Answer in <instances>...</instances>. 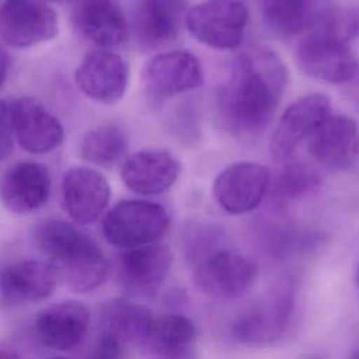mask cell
Wrapping results in <instances>:
<instances>
[{"label":"cell","instance_id":"obj_1","mask_svg":"<svg viewBox=\"0 0 359 359\" xmlns=\"http://www.w3.org/2000/svg\"><path fill=\"white\" fill-rule=\"evenodd\" d=\"M286 87V69L272 50L241 53L217 93L219 114L233 133L251 135L268 125Z\"/></svg>","mask_w":359,"mask_h":359},{"label":"cell","instance_id":"obj_2","mask_svg":"<svg viewBox=\"0 0 359 359\" xmlns=\"http://www.w3.org/2000/svg\"><path fill=\"white\" fill-rule=\"evenodd\" d=\"M34 243L73 292H91L107 282L109 264L101 247L74 224L60 219L43 220L34 229Z\"/></svg>","mask_w":359,"mask_h":359},{"label":"cell","instance_id":"obj_3","mask_svg":"<svg viewBox=\"0 0 359 359\" xmlns=\"http://www.w3.org/2000/svg\"><path fill=\"white\" fill-rule=\"evenodd\" d=\"M168 229L170 215L165 208L147 199L119 201L102 219L105 240L121 250L158 243Z\"/></svg>","mask_w":359,"mask_h":359},{"label":"cell","instance_id":"obj_4","mask_svg":"<svg viewBox=\"0 0 359 359\" xmlns=\"http://www.w3.org/2000/svg\"><path fill=\"white\" fill-rule=\"evenodd\" d=\"M248 18V8L240 0H202L185 13L184 24L198 42L229 50L241 45Z\"/></svg>","mask_w":359,"mask_h":359},{"label":"cell","instance_id":"obj_5","mask_svg":"<svg viewBox=\"0 0 359 359\" xmlns=\"http://www.w3.org/2000/svg\"><path fill=\"white\" fill-rule=\"evenodd\" d=\"M296 66L309 77L342 84L359 73V62L348 42L323 29L310 31L294 49Z\"/></svg>","mask_w":359,"mask_h":359},{"label":"cell","instance_id":"obj_6","mask_svg":"<svg viewBox=\"0 0 359 359\" xmlns=\"http://www.w3.org/2000/svg\"><path fill=\"white\" fill-rule=\"evenodd\" d=\"M195 282L205 293L237 299L254 285L258 269L247 257L226 248L209 250L195 258Z\"/></svg>","mask_w":359,"mask_h":359},{"label":"cell","instance_id":"obj_7","mask_svg":"<svg viewBox=\"0 0 359 359\" xmlns=\"http://www.w3.org/2000/svg\"><path fill=\"white\" fill-rule=\"evenodd\" d=\"M57 14L45 0H3L0 39L13 48H31L57 35Z\"/></svg>","mask_w":359,"mask_h":359},{"label":"cell","instance_id":"obj_8","mask_svg":"<svg viewBox=\"0 0 359 359\" xmlns=\"http://www.w3.org/2000/svg\"><path fill=\"white\" fill-rule=\"evenodd\" d=\"M271 171L254 161L234 163L222 170L213 181L215 202L230 215L255 210L269 192Z\"/></svg>","mask_w":359,"mask_h":359},{"label":"cell","instance_id":"obj_9","mask_svg":"<svg viewBox=\"0 0 359 359\" xmlns=\"http://www.w3.org/2000/svg\"><path fill=\"white\" fill-rule=\"evenodd\" d=\"M293 311V294L278 290L240 313L231 324V334L243 345H269L283 335Z\"/></svg>","mask_w":359,"mask_h":359},{"label":"cell","instance_id":"obj_10","mask_svg":"<svg viewBox=\"0 0 359 359\" xmlns=\"http://www.w3.org/2000/svg\"><path fill=\"white\" fill-rule=\"evenodd\" d=\"M331 111L325 94H307L292 102L280 115L271 137L269 149L273 158L287 161L303 140H309Z\"/></svg>","mask_w":359,"mask_h":359},{"label":"cell","instance_id":"obj_11","mask_svg":"<svg viewBox=\"0 0 359 359\" xmlns=\"http://www.w3.org/2000/svg\"><path fill=\"white\" fill-rule=\"evenodd\" d=\"M205 81L199 59L182 49L154 55L142 70L147 94L158 98L174 97L201 87Z\"/></svg>","mask_w":359,"mask_h":359},{"label":"cell","instance_id":"obj_12","mask_svg":"<svg viewBox=\"0 0 359 359\" xmlns=\"http://www.w3.org/2000/svg\"><path fill=\"white\" fill-rule=\"evenodd\" d=\"M74 80L86 97L101 104H115L126 93L129 67L119 53L100 48L83 57Z\"/></svg>","mask_w":359,"mask_h":359},{"label":"cell","instance_id":"obj_13","mask_svg":"<svg viewBox=\"0 0 359 359\" xmlns=\"http://www.w3.org/2000/svg\"><path fill=\"white\" fill-rule=\"evenodd\" d=\"M109 198V182L100 171L86 165H76L63 174V208L74 223L91 224L98 220L104 215Z\"/></svg>","mask_w":359,"mask_h":359},{"label":"cell","instance_id":"obj_14","mask_svg":"<svg viewBox=\"0 0 359 359\" xmlns=\"http://www.w3.org/2000/svg\"><path fill=\"white\" fill-rule=\"evenodd\" d=\"M10 111L14 137L24 150L45 154L62 144L63 126L39 100L21 97L10 104Z\"/></svg>","mask_w":359,"mask_h":359},{"label":"cell","instance_id":"obj_15","mask_svg":"<svg viewBox=\"0 0 359 359\" xmlns=\"http://www.w3.org/2000/svg\"><path fill=\"white\" fill-rule=\"evenodd\" d=\"M181 174L180 160L164 149H143L129 154L121 165V178L137 195H158L168 191Z\"/></svg>","mask_w":359,"mask_h":359},{"label":"cell","instance_id":"obj_16","mask_svg":"<svg viewBox=\"0 0 359 359\" xmlns=\"http://www.w3.org/2000/svg\"><path fill=\"white\" fill-rule=\"evenodd\" d=\"M91 321L90 309L77 300H65L38 311L34 328L48 348L70 351L84 341Z\"/></svg>","mask_w":359,"mask_h":359},{"label":"cell","instance_id":"obj_17","mask_svg":"<svg viewBox=\"0 0 359 359\" xmlns=\"http://www.w3.org/2000/svg\"><path fill=\"white\" fill-rule=\"evenodd\" d=\"M310 154L321 164L346 170L359 158V123L345 114H330L309 139Z\"/></svg>","mask_w":359,"mask_h":359},{"label":"cell","instance_id":"obj_18","mask_svg":"<svg viewBox=\"0 0 359 359\" xmlns=\"http://www.w3.org/2000/svg\"><path fill=\"white\" fill-rule=\"evenodd\" d=\"M50 195L48 168L36 161H18L0 177V201L14 213H29L43 206Z\"/></svg>","mask_w":359,"mask_h":359},{"label":"cell","instance_id":"obj_19","mask_svg":"<svg viewBox=\"0 0 359 359\" xmlns=\"http://www.w3.org/2000/svg\"><path fill=\"white\" fill-rule=\"evenodd\" d=\"M72 20L80 35L101 49L121 45L129 34L128 20L115 0H77Z\"/></svg>","mask_w":359,"mask_h":359},{"label":"cell","instance_id":"obj_20","mask_svg":"<svg viewBox=\"0 0 359 359\" xmlns=\"http://www.w3.org/2000/svg\"><path fill=\"white\" fill-rule=\"evenodd\" d=\"M57 279L55 268L48 261H17L1 268L0 294L13 304L38 303L52 296Z\"/></svg>","mask_w":359,"mask_h":359},{"label":"cell","instance_id":"obj_21","mask_svg":"<svg viewBox=\"0 0 359 359\" xmlns=\"http://www.w3.org/2000/svg\"><path fill=\"white\" fill-rule=\"evenodd\" d=\"M172 264V254L165 244L153 243L123 250L119 255V278L132 290L151 293L165 280Z\"/></svg>","mask_w":359,"mask_h":359},{"label":"cell","instance_id":"obj_22","mask_svg":"<svg viewBox=\"0 0 359 359\" xmlns=\"http://www.w3.org/2000/svg\"><path fill=\"white\" fill-rule=\"evenodd\" d=\"M185 18L182 0H137L133 25L137 39L146 46L172 42Z\"/></svg>","mask_w":359,"mask_h":359},{"label":"cell","instance_id":"obj_23","mask_svg":"<svg viewBox=\"0 0 359 359\" xmlns=\"http://www.w3.org/2000/svg\"><path fill=\"white\" fill-rule=\"evenodd\" d=\"M328 10L321 0H262L265 24L279 35H299L313 31Z\"/></svg>","mask_w":359,"mask_h":359},{"label":"cell","instance_id":"obj_24","mask_svg":"<svg viewBox=\"0 0 359 359\" xmlns=\"http://www.w3.org/2000/svg\"><path fill=\"white\" fill-rule=\"evenodd\" d=\"M154 317L146 306L126 299H114L102 307L101 334L109 335L123 345L129 342L144 344Z\"/></svg>","mask_w":359,"mask_h":359},{"label":"cell","instance_id":"obj_25","mask_svg":"<svg viewBox=\"0 0 359 359\" xmlns=\"http://www.w3.org/2000/svg\"><path fill=\"white\" fill-rule=\"evenodd\" d=\"M195 324L181 314L154 317L144 345L160 359H170L194 349Z\"/></svg>","mask_w":359,"mask_h":359},{"label":"cell","instance_id":"obj_26","mask_svg":"<svg viewBox=\"0 0 359 359\" xmlns=\"http://www.w3.org/2000/svg\"><path fill=\"white\" fill-rule=\"evenodd\" d=\"M128 150L125 132L114 123H102L87 130L80 142V157L97 167L111 168Z\"/></svg>","mask_w":359,"mask_h":359},{"label":"cell","instance_id":"obj_27","mask_svg":"<svg viewBox=\"0 0 359 359\" xmlns=\"http://www.w3.org/2000/svg\"><path fill=\"white\" fill-rule=\"evenodd\" d=\"M318 185L320 178L311 167L303 163H293L286 164L278 172L275 180L271 178L269 191L273 201L278 203H287L310 192Z\"/></svg>","mask_w":359,"mask_h":359},{"label":"cell","instance_id":"obj_28","mask_svg":"<svg viewBox=\"0 0 359 359\" xmlns=\"http://www.w3.org/2000/svg\"><path fill=\"white\" fill-rule=\"evenodd\" d=\"M14 139L10 104L4 100H0V161L11 154Z\"/></svg>","mask_w":359,"mask_h":359},{"label":"cell","instance_id":"obj_29","mask_svg":"<svg viewBox=\"0 0 359 359\" xmlns=\"http://www.w3.org/2000/svg\"><path fill=\"white\" fill-rule=\"evenodd\" d=\"M8 67H10V59L7 52L3 49V46L0 45V88L4 84L6 79H7V73H8Z\"/></svg>","mask_w":359,"mask_h":359},{"label":"cell","instance_id":"obj_30","mask_svg":"<svg viewBox=\"0 0 359 359\" xmlns=\"http://www.w3.org/2000/svg\"><path fill=\"white\" fill-rule=\"evenodd\" d=\"M0 359H20V356L7 348H0Z\"/></svg>","mask_w":359,"mask_h":359},{"label":"cell","instance_id":"obj_31","mask_svg":"<svg viewBox=\"0 0 359 359\" xmlns=\"http://www.w3.org/2000/svg\"><path fill=\"white\" fill-rule=\"evenodd\" d=\"M170 359H196V355H195V351L191 349L188 352H184V353H181L178 356H174V358H170Z\"/></svg>","mask_w":359,"mask_h":359},{"label":"cell","instance_id":"obj_32","mask_svg":"<svg viewBox=\"0 0 359 359\" xmlns=\"http://www.w3.org/2000/svg\"><path fill=\"white\" fill-rule=\"evenodd\" d=\"M351 359H359V351H356V352L351 356Z\"/></svg>","mask_w":359,"mask_h":359},{"label":"cell","instance_id":"obj_33","mask_svg":"<svg viewBox=\"0 0 359 359\" xmlns=\"http://www.w3.org/2000/svg\"><path fill=\"white\" fill-rule=\"evenodd\" d=\"M356 280H358V286H359V268H358V275H356Z\"/></svg>","mask_w":359,"mask_h":359},{"label":"cell","instance_id":"obj_34","mask_svg":"<svg viewBox=\"0 0 359 359\" xmlns=\"http://www.w3.org/2000/svg\"><path fill=\"white\" fill-rule=\"evenodd\" d=\"M307 359H321L320 356H313V358H307Z\"/></svg>","mask_w":359,"mask_h":359},{"label":"cell","instance_id":"obj_35","mask_svg":"<svg viewBox=\"0 0 359 359\" xmlns=\"http://www.w3.org/2000/svg\"><path fill=\"white\" fill-rule=\"evenodd\" d=\"M49 359H67V358H60V356H59V358H49Z\"/></svg>","mask_w":359,"mask_h":359},{"label":"cell","instance_id":"obj_36","mask_svg":"<svg viewBox=\"0 0 359 359\" xmlns=\"http://www.w3.org/2000/svg\"><path fill=\"white\" fill-rule=\"evenodd\" d=\"M49 1H62V0H49Z\"/></svg>","mask_w":359,"mask_h":359}]
</instances>
